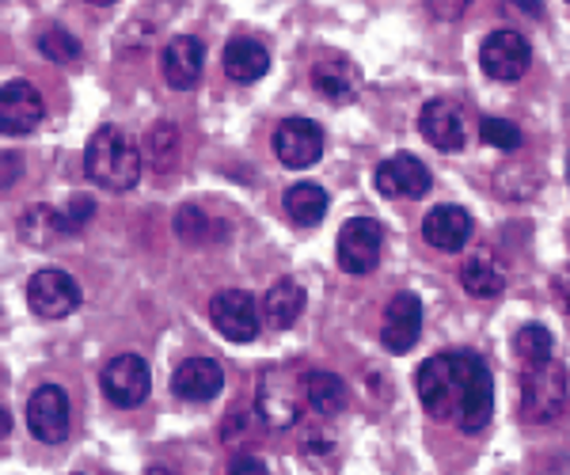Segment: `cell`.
<instances>
[{"label": "cell", "mask_w": 570, "mask_h": 475, "mask_svg": "<svg viewBox=\"0 0 570 475\" xmlns=\"http://www.w3.org/2000/svg\"><path fill=\"white\" fill-rule=\"evenodd\" d=\"M228 475H271V468H266L263 456L244 453V456H236V461L228 464Z\"/></svg>", "instance_id": "obj_33"}, {"label": "cell", "mask_w": 570, "mask_h": 475, "mask_svg": "<svg viewBox=\"0 0 570 475\" xmlns=\"http://www.w3.org/2000/svg\"><path fill=\"white\" fill-rule=\"evenodd\" d=\"M104 396L110 399L115 407L130 410V407H141L149 399V388H153V373H149V362L137 358V354H118L104 365Z\"/></svg>", "instance_id": "obj_5"}, {"label": "cell", "mask_w": 570, "mask_h": 475, "mask_svg": "<svg viewBox=\"0 0 570 475\" xmlns=\"http://www.w3.org/2000/svg\"><path fill=\"white\" fill-rule=\"evenodd\" d=\"M556 297H559V305H563V313L570 316V267L556 274Z\"/></svg>", "instance_id": "obj_36"}, {"label": "cell", "mask_w": 570, "mask_h": 475, "mask_svg": "<svg viewBox=\"0 0 570 475\" xmlns=\"http://www.w3.org/2000/svg\"><path fill=\"white\" fill-rule=\"evenodd\" d=\"M46 99L31 80H12V85L0 88V133L23 137L42 122Z\"/></svg>", "instance_id": "obj_13"}, {"label": "cell", "mask_w": 570, "mask_h": 475, "mask_svg": "<svg viewBox=\"0 0 570 475\" xmlns=\"http://www.w3.org/2000/svg\"><path fill=\"white\" fill-rule=\"evenodd\" d=\"M567 369L556 358L525 365L521 373V418L525 423H551L567 407Z\"/></svg>", "instance_id": "obj_3"}, {"label": "cell", "mask_w": 570, "mask_h": 475, "mask_svg": "<svg viewBox=\"0 0 570 475\" xmlns=\"http://www.w3.org/2000/svg\"><path fill=\"white\" fill-rule=\"evenodd\" d=\"M551 350H556V339H551V331L544 324H525L513 335V354L521 358V365L551 362Z\"/></svg>", "instance_id": "obj_26"}, {"label": "cell", "mask_w": 570, "mask_h": 475, "mask_svg": "<svg viewBox=\"0 0 570 475\" xmlns=\"http://www.w3.org/2000/svg\"><path fill=\"white\" fill-rule=\"evenodd\" d=\"M274 152H278L285 168L305 171L324 157V130L312 118H285L274 130Z\"/></svg>", "instance_id": "obj_11"}, {"label": "cell", "mask_w": 570, "mask_h": 475, "mask_svg": "<svg viewBox=\"0 0 570 475\" xmlns=\"http://www.w3.org/2000/svg\"><path fill=\"white\" fill-rule=\"evenodd\" d=\"M301 313H305V286H301L297 278H278V281H274V286L263 294L259 316H263L271 327H289V324H297Z\"/></svg>", "instance_id": "obj_21"}, {"label": "cell", "mask_w": 570, "mask_h": 475, "mask_svg": "<svg viewBox=\"0 0 570 475\" xmlns=\"http://www.w3.org/2000/svg\"><path fill=\"white\" fill-rule=\"evenodd\" d=\"M39 50H42L46 61H53V66H69V61L80 58V42L72 39L69 31H61V27H50V31H42Z\"/></svg>", "instance_id": "obj_29"}, {"label": "cell", "mask_w": 570, "mask_h": 475, "mask_svg": "<svg viewBox=\"0 0 570 475\" xmlns=\"http://www.w3.org/2000/svg\"><path fill=\"white\" fill-rule=\"evenodd\" d=\"M225 388V369L214 358H187L171 377V392L183 404H209Z\"/></svg>", "instance_id": "obj_18"}, {"label": "cell", "mask_w": 570, "mask_h": 475, "mask_svg": "<svg viewBox=\"0 0 570 475\" xmlns=\"http://www.w3.org/2000/svg\"><path fill=\"white\" fill-rule=\"evenodd\" d=\"M27 431L42 445H61L69 437V396L61 385H39L27 399Z\"/></svg>", "instance_id": "obj_9"}, {"label": "cell", "mask_w": 570, "mask_h": 475, "mask_svg": "<svg viewBox=\"0 0 570 475\" xmlns=\"http://www.w3.org/2000/svg\"><path fill=\"white\" fill-rule=\"evenodd\" d=\"M285 214H289L293 225L301 228H316L327 217V190L316 187V182H293L282 198Z\"/></svg>", "instance_id": "obj_25"}, {"label": "cell", "mask_w": 570, "mask_h": 475, "mask_svg": "<svg viewBox=\"0 0 570 475\" xmlns=\"http://www.w3.org/2000/svg\"><path fill=\"white\" fill-rule=\"evenodd\" d=\"M567 4H570V0H567Z\"/></svg>", "instance_id": "obj_39"}, {"label": "cell", "mask_w": 570, "mask_h": 475, "mask_svg": "<svg viewBox=\"0 0 570 475\" xmlns=\"http://www.w3.org/2000/svg\"><path fill=\"white\" fill-rule=\"evenodd\" d=\"M214 221H209L206 214H202L198 206H183L179 214H176V232H179V240H187V244H206V240H214Z\"/></svg>", "instance_id": "obj_30"}, {"label": "cell", "mask_w": 570, "mask_h": 475, "mask_svg": "<svg viewBox=\"0 0 570 475\" xmlns=\"http://www.w3.org/2000/svg\"><path fill=\"white\" fill-rule=\"evenodd\" d=\"M266 69H271V53H266L259 39H244L240 34V39L225 46V72L236 85H255V80L266 77Z\"/></svg>", "instance_id": "obj_22"}, {"label": "cell", "mask_w": 570, "mask_h": 475, "mask_svg": "<svg viewBox=\"0 0 570 475\" xmlns=\"http://www.w3.org/2000/svg\"><path fill=\"white\" fill-rule=\"evenodd\" d=\"M91 217H96V202H91L88 195H72L66 206L53 214V225H58L61 236H77L80 228H85Z\"/></svg>", "instance_id": "obj_28"}, {"label": "cell", "mask_w": 570, "mask_h": 475, "mask_svg": "<svg viewBox=\"0 0 570 475\" xmlns=\"http://www.w3.org/2000/svg\"><path fill=\"white\" fill-rule=\"evenodd\" d=\"M164 80H168V88L176 91H190L198 85L202 69H206V46L195 34H179V39L168 42V50H164Z\"/></svg>", "instance_id": "obj_19"}, {"label": "cell", "mask_w": 570, "mask_h": 475, "mask_svg": "<svg viewBox=\"0 0 570 475\" xmlns=\"http://www.w3.org/2000/svg\"><path fill=\"white\" fill-rule=\"evenodd\" d=\"M422 300L415 294H395L384 308V324H381V343L392 354H407L422 335Z\"/></svg>", "instance_id": "obj_15"}, {"label": "cell", "mask_w": 570, "mask_h": 475, "mask_svg": "<svg viewBox=\"0 0 570 475\" xmlns=\"http://www.w3.org/2000/svg\"><path fill=\"white\" fill-rule=\"evenodd\" d=\"M456 365V426L464 434H480L494 410V380L487 362L475 350H449Z\"/></svg>", "instance_id": "obj_2"}, {"label": "cell", "mask_w": 570, "mask_h": 475, "mask_svg": "<svg viewBox=\"0 0 570 475\" xmlns=\"http://www.w3.org/2000/svg\"><path fill=\"white\" fill-rule=\"evenodd\" d=\"M480 133L487 145H494V149H502V152L521 149V130L513 122H505V118H483Z\"/></svg>", "instance_id": "obj_31"}, {"label": "cell", "mask_w": 570, "mask_h": 475, "mask_svg": "<svg viewBox=\"0 0 570 475\" xmlns=\"http://www.w3.org/2000/svg\"><path fill=\"white\" fill-rule=\"evenodd\" d=\"M77 475H80V472H77Z\"/></svg>", "instance_id": "obj_40"}, {"label": "cell", "mask_w": 570, "mask_h": 475, "mask_svg": "<svg viewBox=\"0 0 570 475\" xmlns=\"http://www.w3.org/2000/svg\"><path fill=\"white\" fill-rule=\"evenodd\" d=\"M505 12H518V16H529V20H540V12H544V4L540 0H502Z\"/></svg>", "instance_id": "obj_35"}, {"label": "cell", "mask_w": 570, "mask_h": 475, "mask_svg": "<svg viewBox=\"0 0 570 475\" xmlns=\"http://www.w3.org/2000/svg\"><path fill=\"white\" fill-rule=\"evenodd\" d=\"M468 4H472V0H426L430 16H434V20H441V23L461 20V16L468 12Z\"/></svg>", "instance_id": "obj_32"}, {"label": "cell", "mask_w": 570, "mask_h": 475, "mask_svg": "<svg viewBox=\"0 0 570 475\" xmlns=\"http://www.w3.org/2000/svg\"><path fill=\"white\" fill-rule=\"evenodd\" d=\"M312 88L327 103H351L362 91V69L351 58H343V53H327V58H320L312 66Z\"/></svg>", "instance_id": "obj_17"}, {"label": "cell", "mask_w": 570, "mask_h": 475, "mask_svg": "<svg viewBox=\"0 0 570 475\" xmlns=\"http://www.w3.org/2000/svg\"><path fill=\"white\" fill-rule=\"evenodd\" d=\"M209 319L228 343H252L259 335V305L244 289H220L209 305Z\"/></svg>", "instance_id": "obj_12"}, {"label": "cell", "mask_w": 570, "mask_h": 475, "mask_svg": "<svg viewBox=\"0 0 570 475\" xmlns=\"http://www.w3.org/2000/svg\"><path fill=\"white\" fill-rule=\"evenodd\" d=\"M80 281L66 270H39L27 281V305L42 319H61L80 308Z\"/></svg>", "instance_id": "obj_7"}, {"label": "cell", "mask_w": 570, "mask_h": 475, "mask_svg": "<svg viewBox=\"0 0 570 475\" xmlns=\"http://www.w3.org/2000/svg\"><path fill=\"white\" fill-rule=\"evenodd\" d=\"M85 171L104 190H130L141 179V152L122 126H99L85 145Z\"/></svg>", "instance_id": "obj_1"}, {"label": "cell", "mask_w": 570, "mask_h": 475, "mask_svg": "<svg viewBox=\"0 0 570 475\" xmlns=\"http://www.w3.org/2000/svg\"><path fill=\"white\" fill-rule=\"evenodd\" d=\"M419 133L426 137L438 152H461L468 141L461 107L449 103V99H430L419 115Z\"/></svg>", "instance_id": "obj_16"}, {"label": "cell", "mask_w": 570, "mask_h": 475, "mask_svg": "<svg viewBox=\"0 0 570 475\" xmlns=\"http://www.w3.org/2000/svg\"><path fill=\"white\" fill-rule=\"evenodd\" d=\"M88 4H99V8H107V4H115V0H88Z\"/></svg>", "instance_id": "obj_38"}, {"label": "cell", "mask_w": 570, "mask_h": 475, "mask_svg": "<svg viewBox=\"0 0 570 475\" xmlns=\"http://www.w3.org/2000/svg\"><path fill=\"white\" fill-rule=\"evenodd\" d=\"M8 431H12V415L0 407V437H8Z\"/></svg>", "instance_id": "obj_37"}, {"label": "cell", "mask_w": 570, "mask_h": 475, "mask_svg": "<svg viewBox=\"0 0 570 475\" xmlns=\"http://www.w3.org/2000/svg\"><path fill=\"white\" fill-rule=\"evenodd\" d=\"M20 171H23V157L0 152V187H12V182L20 179Z\"/></svg>", "instance_id": "obj_34"}, {"label": "cell", "mask_w": 570, "mask_h": 475, "mask_svg": "<svg viewBox=\"0 0 570 475\" xmlns=\"http://www.w3.org/2000/svg\"><path fill=\"white\" fill-rule=\"evenodd\" d=\"M305 399V377H297V365H274L259 380V415L274 431H289L301 418Z\"/></svg>", "instance_id": "obj_4"}, {"label": "cell", "mask_w": 570, "mask_h": 475, "mask_svg": "<svg viewBox=\"0 0 570 475\" xmlns=\"http://www.w3.org/2000/svg\"><path fill=\"white\" fill-rule=\"evenodd\" d=\"M381 248H384V228L373 217H351V221L338 228V267L354 274V278L376 270Z\"/></svg>", "instance_id": "obj_6"}, {"label": "cell", "mask_w": 570, "mask_h": 475, "mask_svg": "<svg viewBox=\"0 0 570 475\" xmlns=\"http://www.w3.org/2000/svg\"><path fill=\"white\" fill-rule=\"evenodd\" d=\"M376 190H381L384 198H422L430 190V168L422 164L419 157H411V152H395L376 168Z\"/></svg>", "instance_id": "obj_14"}, {"label": "cell", "mask_w": 570, "mask_h": 475, "mask_svg": "<svg viewBox=\"0 0 570 475\" xmlns=\"http://www.w3.org/2000/svg\"><path fill=\"white\" fill-rule=\"evenodd\" d=\"M472 214L461 206H434L422 221V236L438 251H461L472 240Z\"/></svg>", "instance_id": "obj_20"}, {"label": "cell", "mask_w": 570, "mask_h": 475, "mask_svg": "<svg viewBox=\"0 0 570 475\" xmlns=\"http://www.w3.org/2000/svg\"><path fill=\"white\" fill-rule=\"evenodd\" d=\"M461 286L468 297L491 300L505 289V274L499 263H494L491 251H475V255H468L464 267H461Z\"/></svg>", "instance_id": "obj_23"}, {"label": "cell", "mask_w": 570, "mask_h": 475, "mask_svg": "<svg viewBox=\"0 0 570 475\" xmlns=\"http://www.w3.org/2000/svg\"><path fill=\"white\" fill-rule=\"evenodd\" d=\"M305 399L316 415H343L346 404H351V392H346V380L335 377L327 369H312L305 373Z\"/></svg>", "instance_id": "obj_24"}, {"label": "cell", "mask_w": 570, "mask_h": 475, "mask_svg": "<svg viewBox=\"0 0 570 475\" xmlns=\"http://www.w3.org/2000/svg\"><path fill=\"white\" fill-rule=\"evenodd\" d=\"M145 157L156 171H168L179 160V130L171 122H160L145 133Z\"/></svg>", "instance_id": "obj_27"}, {"label": "cell", "mask_w": 570, "mask_h": 475, "mask_svg": "<svg viewBox=\"0 0 570 475\" xmlns=\"http://www.w3.org/2000/svg\"><path fill=\"white\" fill-rule=\"evenodd\" d=\"M480 66L491 80L499 85H513L521 80L532 66V50H529V39L518 31H494L487 34L483 50H480Z\"/></svg>", "instance_id": "obj_8"}, {"label": "cell", "mask_w": 570, "mask_h": 475, "mask_svg": "<svg viewBox=\"0 0 570 475\" xmlns=\"http://www.w3.org/2000/svg\"><path fill=\"white\" fill-rule=\"evenodd\" d=\"M415 385H419V399L426 407V415L434 418H449L456 415V365L453 354H434L419 365L415 373Z\"/></svg>", "instance_id": "obj_10"}]
</instances>
